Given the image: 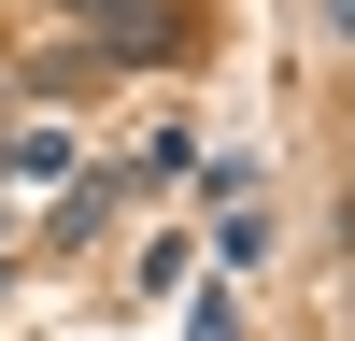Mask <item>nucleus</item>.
<instances>
[{
  "instance_id": "1",
  "label": "nucleus",
  "mask_w": 355,
  "mask_h": 341,
  "mask_svg": "<svg viewBox=\"0 0 355 341\" xmlns=\"http://www.w3.org/2000/svg\"><path fill=\"white\" fill-rule=\"evenodd\" d=\"M71 28H100L114 57H171V0H71Z\"/></svg>"
}]
</instances>
